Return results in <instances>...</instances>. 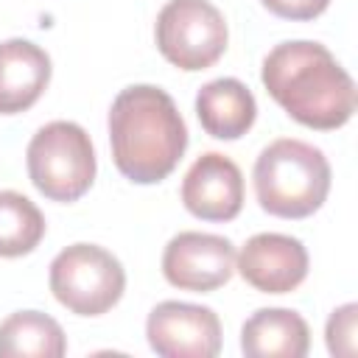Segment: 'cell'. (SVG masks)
Returning a JSON list of instances; mask_svg holds the SVG:
<instances>
[{"label":"cell","instance_id":"e0dca14e","mask_svg":"<svg viewBox=\"0 0 358 358\" xmlns=\"http://www.w3.org/2000/svg\"><path fill=\"white\" fill-rule=\"evenodd\" d=\"M274 17H282V20H296V22H305V20H313L319 17L330 0H260Z\"/></svg>","mask_w":358,"mask_h":358},{"label":"cell","instance_id":"ba28073f","mask_svg":"<svg viewBox=\"0 0 358 358\" xmlns=\"http://www.w3.org/2000/svg\"><path fill=\"white\" fill-rule=\"evenodd\" d=\"M235 257L238 252L229 238L187 229L165 243L162 274L179 291L210 294L232 280Z\"/></svg>","mask_w":358,"mask_h":358},{"label":"cell","instance_id":"3957f363","mask_svg":"<svg viewBox=\"0 0 358 358\" xmlns=\"http://www.w3.org/2000/svg\"><path fill=\"white\" fill-rule=\"evenodd\" d=\"M252 179L255 196L268 215L308 218L330 193V162L316 145L280 137L257 154Z\"/></svg>","mask_w":358,"mask_h":358},{"label":"cell","instance_id":"277c9868","mask_svg":"<svg viewBox=\"0 0 358 358\" xmlns=\"http://www.w3.org/2000/svg\"><path fill=\"white\" fill-rule=\"evenodd\" d=\"M25 165L34 187L50 201H78L95 182V148L73 120L45 123L28 143Z\"/></svg>","mask_w":358,"mask_h":358},{"label":"cell","instance_id":"9c48e42d","mask_svg":"<svg viewBox=\"0 0 358 358\" xmlns=\"http://www.w3.org/2000/svg\"><path fill=\"white\" fill-rule=\"evenodd\" d=\"M241 277L263 294H288L308 277V249L282 232L252 235L235 257Z\"/></svg>","mask_w":358,"mask_h":358},{"label":"cell","instance_id":"52a82bcc","mask_svg":"<svg viewBox=\"0 0 358 358\" xmlns=\"http://www.w3.org/2000/svg\"><path fill=\"white\" fill-rule=\"evenodd\" d=\"M145 338L159 358H215L221 352V319L207 305L165 299L151 308Z\"/></svg>","mask_w":358,"mask_h":358},{"label":"cell","instance_id":"5bb4252c","mask_svg":"<svg viewBox=\"0 0 358 358\" xmlns=\"http://www.w3.org/2000/svg\"><path fill=\"white\" fill-rule=\"evenodd\" d=\"M64 352L62 324L42 310H17L0 322V358H62Z\"/></svg>","mask_w":358,"mask_h":358},{"label":"cell","instance_id":"5b68a950","mask_svg":"<svg viewBox=\"0 0 358 358\" xmlns=\"http://www.w3.org/2000/svg\"><path fill=\"white\" fill-rule=\"evenodd\" d=\"M48 285L70 313L101 316L120 302L126 271L109 249L98 243H70L50 260Z\"/></svg>","mask_w":358,"mask_h":358},{"label":"cell","instance_id":"9a60e30c","mask_svg":"<svg viewBox=\"0 0 358 358\" xmlns=\"http://www.w3.org/2000/svg\"><path fill=\"white\" fill-rule=\"evenodd\" d=\"M42 210L17 190H0V257H22L45 238Z\"/></svg>","mask_w":358,"mask_h":358},{"label":"cell","instance_id":"8fae6325","mask_svg":"<svg viewBox=\"0 0 358 358\" xmlns=\"http://www.w3.org/2000/svg\"><path fill=\"white\" fill-rule=\"evenodd\" d=\"M50 81V56L31 39L0 42V115L31 109Z\"/></svg>","mask_w":358,"mask_h":358},{"label":"cell","instance_id":"8992f818","mask_svg":"<svg viewBox=\"0 0 358 358\" xmlns=\"http://www.w3.org/2000/svg\"><path fill=\"white\" fill-rule=\"evenodd\" d=\"M159 53L179 70L213 67L227 50V20L210 0H168L154 25Z\"/></svg>","mask_w":358,"mask_h":358},{"label":"cell","instance_id":"7a4b0ae2","mask_svg":"<svg viewBox=\"0 0 358 358\" xmlns=\"http://www.w3.org/2000/svg\"><path fill=\"white\" fill-rule=\"evenodd\" d=\"M109 145L115 168L134 185H157L179 165L187 126L173 98L154 84H131L109 109Z\"/></svg>","mask_w":358,"mask_h":358},{"label":"cell","instance_id":"6da1fadb","mask_svg":"<svg viewBox=\"0 0 358 358\" xmlns=\"http://www.w3.org/2000/svg\"><path fill=\"white\" fill-rule=\"evenodd\" d=\"M260 81L308 129H338L355 112V81L322 42L291 39L274 45L263 59Z\"/></svg>","mask_w":358,"mask_h":358},{"label":"cell","instance_id":"30bf717a","mask_svg":"<svg viewBox=\"0 0 358 358\" xmlns=\"http://www.w3.org/2000/svg\"><path fill=\"white\" fill-rule=\"evenodd\" d=\"M182 204L201 221H232L243 207L241 168L227 154H201L182 179Z\"/></svg>","mask_w":358,"mask_h":358},{"label":"cell","instance_id":"2e32d148","mask_svg":"<svg viewBox=\"0 0 358 358\" xmlns=\"http://www.w3.org/2000/svg\"><path fill=\"white\" fill-rule=\"evenodd\" d=\"M324 341L330 355L352 358L358 352V305L355 302H347L330 313L324 327Z\"/></svg>","mask_w":358,"mask_h":358},{"label":"cell","instance_id":"7c38bea8","mask_svg":"<svg viewBox=\"0 0 358 358\" xmlns=\"http://www.w3.org/2000/svg\"><path fill=\"white\" fill-rule=\"evenodd\" d=\"M241 350L249 358H305L308 322L291 308H260L241 327Z\"/></svg>","mask_w":358,"mask_h":358},{"label":"cell","instance_id":"4fadbf2b","mask_svg":"<svg viewBox=\"0 0 358 358\" xmlns=\"http://www.w3.org/2000/svg\"><path fill=\"white\" fill-rule=\"evenodd\" d=\"M196 115L201 129L215 140H238L243 137L255 117L257 101L252 90L238 78H213L196 95Z\"/></svg>","mask_w":358,"mask_h":358}]
</instances>
